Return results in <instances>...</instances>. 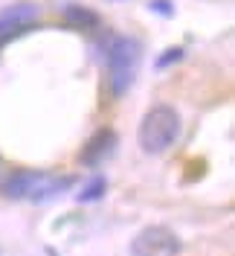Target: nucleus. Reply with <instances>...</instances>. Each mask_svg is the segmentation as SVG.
<instances>
[{
	"mask_svg": "<svg viewBox=\"0 0 235 256\" xmlns=\"http://www.w3.org/2000/svg\"><path fill=\"white\" fill-rule=\"evenodd\" d=\"M105 190H108V180H105V178H93V180L84 186V192H78V201H81V204H87V201H99V198L105 195Z\"/></svg>",
	"mask_w": 235,
	"mask_h": 256,
	"instance_id": "7",
	"label": "nucleus"
},
{
	"mask_svg": "<svg viewBox=\"0 0 235 256\" xmlns=\"http://www.w3.org/2000/svg\"><path fill=\"white\" fill-rule=\"evenodd\" d=\"M131 256H180V239L163 224L142 227L131 242Z\"/></svg>",
	"mask_w": 235,
	"mask_h": 256,
	"instance_id": "4",
	"label": "nucleus"
},
{
	"mask_svg": "<svg viewBox=\"0 0 235 256\" xmlns=\"http://www.w3.org/2000/svg\"><path fill=\"white\" fill-rule=\"evenodd\" d=\"M76 184L73 175H52V172H35V169H17L3 184V195L12 201H29V204H44L49 198L61 195Z\"/></svg>",
	"mask_w": 235,
	"mask_h": 256,
	"instance_id": "1",
	"label": "nucleus"
},
{
	"mask_svg": "<svg viewBox=\"0 0 235 256\" xmlns=\"http://www.w3.org/2000/svg\"><path fill=\"white\" fill-rule=\"evenodd\" d=\"M148 9H151V12H160V15H172L174 12V6L169 3V0H151Z\"/></svg>",
	"mask_w": 235,
	"mask_h": 256,
	"instance_id": "8",
	"label": "nucleus"
},
{
	"mask_svg": "<svg viewBox=\"0 0 235 256\" xmlns=\"http://www.w3.org/2000/svg\"><path fill=\"white\" fill-rule=\"evenodd\" d=\"M180 58H183V50H180V47H172L166 56H163V58H160V62H157V67H166V64H172V62H180Z\"/></svg>",
	"mask_w": 235,
	"mask_h": 256,
	"instance_id": "9",
	"label": "nucleus"
},
{
	"mask_svg": "<svg viewBox=\"0 0 235 256\" xmlns=\"http://www.w3.org/2000/svg\"><path fill=\"white\" fill-rule=\"evenodd\" d=\"M105 62H108V84H110V90H113V96L128 94V88L134 84L140 62H142V44L137 38L116 35L108 44Z\"/></svg>",
	"mask_w": 235,
	"mask_h": 256,
	"instance_id": "3",
	"label": "nucleus"
},
{
	"mask_svg": "<svg viewBox=\"0 0 235 256\" xmlns=\"http://www.w3.org/2000/svg\"><path fill=\"white\" fill-rule=\"evenodd\" d=\"M180 128H183L180 114L172 105H154L145 111L137 128V143L145 154H163L180 140Z\"/></svg>",
	"mask_w": 235,
	"mask_h": 256,
	"instance_id": "2",
	"label": "nucleus"
},
{
	"mask_svg": "<svg viewBox=\"0 0 235 256\" xmlns=\"http://www.w3.org/2000/svg\"><path fill=\"white\" fill-rule=\"evenodd\" d=\"M38 18H41V9L35 3H12L6 9H0V47L20 38L23 32L35 30Z\"/></svg>",
	"mask_w": 235,
	"mask_h": 256,
	"instance_id": "5",
	"label": "nucleus"
},
{
	"mask_svg": "<svg viewBox=\"0 0 235 256\" xmlns=\"http://www.w3.org/2000/svg\"><path fill=\"white\" fill-rule=\"evenodd\" d=\"M113 148H116V134H113L110 128H105V131L93 134V140L84 146V152H81V163H87V166H99Z\"/></svg>",
	"mask_w": 235,
	"mask_h": 256,
	"instance_id": "6",
	"label": "nucleus"
}]
</instances>
